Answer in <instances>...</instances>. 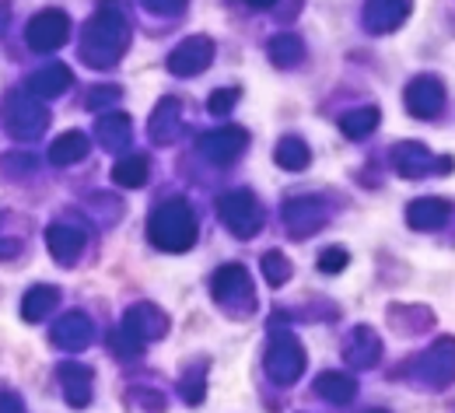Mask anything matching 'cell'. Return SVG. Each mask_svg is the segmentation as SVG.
Returning <instances> with one entry per match:
<instances>
[{
    "instance_id": "cell-35",
    "label": "cell",
    "mask_w": 455,
    "mask_h": 413,
    "mask_svg": "<svg viewBox=\"0 0 455 413\" xmlns=\"http://www.w3.org/2000/svg\"><path fill=\"white\" fill-rule=\"evenodd\" d=\"M238 102V88H218L211 99H207V113L211 116H228Z\"/></svg>"
},
{
    "instance_id": "cell-5",
    "label": "cell",
    "mask_w": 455,
    "mask_h": 413,
    "mask_svg": "<svg viewBox=\"0 0 455 413\" xmlns=\"http://www.w3.org/2000/svg\"><path fill=\"white\" fill-rule=\"evenodd\" d=\"M4 123H7V133L18 137V140H36L46 133L50 126V113L43 106V99H36L32 91H14L4 99Z\"/></svg>"
},
{
    "instance_id": "cell-8",
    "label": "cell",
    "mask_w": 455,
    "mask_h": 413,
    "mask_svg": "<svg viewBox=\"0 0 455 413\" xmlns=\"http://www.w3.org/2000/svg\"><path fill=\"white\" fill-rule=\"evenodd\" d=\"M245 147H249V133H245L242 126H218V130H207V133L196 137L200 158H207V162L218 165V169L235 165Z\"/></svg>"
},
{
    "instance_id": "cell-30",
    "label": "cell",
    "mask_w": 455,
    "mask_h": 413,
    "mask_svg": "<svg viewBox=\"0 0 455 413\" xmlns=\"http://www.w3.org/2000/svg\"><path fill=\"white\" fill-rule=\"evenodd\" d=\"M267 53L270 60L277 63V67H298L301 60H305V43L298 39V36H274L270 39V46H267Z\"/></svg>"
},
{
    "instance_id": "cell-27",
    "label": "cell",
    "mask_w": 455,
    "mask_h": 413,
    "mask_svg": "<svg viewBox=\"0 0 455 413\" xmlns=\"http://www.w3.org/2000/svg\"><path fill=\"white\" fill-rule=\"evenodd\" d=\"M151 179V158L148 155H126L113 165V182L123 189H140Z\"/></svg>"
},
{
    "instance_id": "cell-15",
    "label": "cell",
    "mask_w": 455,
    "mask_h": 413,
    "mask_svg": "<svg viewBox=\"0 0 455 413\" xmlns=\"http://www.w3.org/2000/svg\"><path fill=\"white\" fill-rule=\"evenodd\" d=\"M449 218H452V207L442 196H420L406 207V225L413 232H438L449 225Z\"/></svg>"
},
{
    "instance_id": "cell-1",
    "label": "cell",
    "mask_w": 455,
    "mask_h": 413,
    "mask_svg": "<svg viewBox=\"0 0 455 413\" xmlns=\"http://www.w3.org/2000/svg\"><path fill=\"white\" fill-rule=\"evenodd\" d=\"M126 50H130V21L123 18L119 7H99V14L84 25L81 60L99 70H109L123 60Z\"/></svg>"
},
{
    "instance_id": "cell-34",
    "label": "cell",
    "mask_w": 455,
    "mask_h": 413,
    "mask_svg": "<svg viewBox=\"0 0 455 413\" xmlns=\"http://www.w3.org/2000/svg\"><path fill=\"white\" fill-rule=\"evenodd\" d=\"M347 263H350V252L340 249V245H330V249L319 256V270H323V274H330V277L343 274V270H347Z\"/></svg>"
},
{
    "instance_id": "cell-22",
    "label": "cell",
    "mask_w": 455,
    "mask_h": 413,
    "mask_svg": "<svg viewBox=\"0 0 455 413\" xmlns=\"http://www.w3.org/2000/svg\"><path fill=\"white\" fill-rule=\"evenodd\" d=\"M95 137L106 151H126L133 140V123L126 113H102L99 126H95Z\"/></svg>"
},
{
    "instance_id": "cell-7",
    "label": "cell",
    "mask_w": 455,
    "mask_h": 413,
    "mask_svg": "<svg viewBox=\"0 0 455 413\" xmlns=\"http://www.w3.org/2000/svg\"><path fill=\"white\" fill-rule=\"evenodd\" d=\"M218 218L235 238H252L263 228V207L249 189H231L218 200Z\"/></svg>"
},
{
    "instance_id": "cell-3",
    "label": "cell",
    "mask_w": 455,
    "mask_h": 413,
    "mask_svg": "<svg viewBox=\"0 0 455 413\" xmlns=\"http://www.w3.org/2000/svg\"><path fill=\"white\" fill-rule=\"evenodd\" d=\"M211 295H214V301H218L225 312L238 315V319H245V315L256 312L252 277H249V270H245L242 263H228V266H221V270L211 277Z\"/></svg>"
},
{
    "instance_id": "cell-16",
    "label": "cell",
    "mask_w": 455,
    "mask_h": 413,
    "mask_svg": "<svg viewBox=\"0 0 455 413\" xmlns=\"http://www.w3.org/2000/svg\"><path fill=\"white\" fill-rule=\"evenodd\" d=\"M53 344H57L60 351H84L88 344H92V337H95V326H92V319L84 315V312H67V315H60L57 326H53Z\"/></svg>"
},
{
    "instance_id": "cell-20",
    "label": "cell",
    "mask_w": 455,
    "mask_h": 413,
    "mask_svg": "<svg viewBox=\"0 0 455 413\" xmlns=\"http://www.w3.org/2000/svg\"><path fill=\"white\" fill-rule=\"evenodd\" d=\"M60 389L74 410L92 403V371L84 364H60Z\"/></svg>"
},
{
    "instance_id": "cell-25",
    "label": "cell",
    "mask_w": 455,
    "mask_h": 413,
    "mask_svg": "<svg viewBox=\"0 0 455 413\" xmlns=\"http://www.w3.org/2000/svg\"><path fill=\"white\" fill-rule=\"evenodd\" d=\"M60 305V291L50 284H36L21 298V319L25 322H43L46 315H53Z\"/></svg>"
},
{
    "instance_id": "cell-12",
    "label": "cell",
    "mask_w": 455,
    "mask_h": 413,
    "mask_svg": "<svg viewBox=\"0 0 455 413\" xmlns=\"http://www.w3.org/2000/svg\"><path fill=\"white\" fill-rule=\"evenodd\" d=\"M67 36H70V18L63 11H43L25 28V39L36 53H53L67 43Z\"/></svg>"
},
{
    "instance_id": "cell-37",
    "label": "cell",
    "mask_w": 455,
    "mask_h": 413,
    "mask_svg": "<svg viewBox=\"0 0 455 413\" xmlns=\"http://www.w3.org/2000/svg\"><path fill=\"white\" fill-rule=\"evenodd\" d=\"M182 400H186L189 407H200V403H204V375H200V371H189V375L182 378Z\"/></svg>"
},
{
    "instance_id": "cell-14",
    "label": "cell",
    "mask_w": 455,
    "mask_h": 413,
    "mask_svg": "<svg viewBox=\"0 0 455 413\" xmlns=\"http://www.w3.org/2000/svg\"><path fill=\"white\" fill-rule=\"evenodd\" d=\"M123 326L148 347V344H155V340H162L169 333V315L158 305H151V301H137V305L126 308Z\"/></svg>"
},
{
    "instance_id": "cell-33",
    "label": "cell",
    "mask_w": 455,
    "mask_h": 413,
    "mask_svg": "<svg viewBox=\"0 0 455 413\" xmlns=\"http://www.w3.org/2000/svg\"><path fill=\"white\" fill-rule=\"evenodd\" d=\"M119 88L116 84H99V88H92V95H88V109L92 113H106V109H113L116 102H119Z\"/></svg>"
},
{
    "instance_id": "cell-32",
    "label": "cell",
    "mask_w": 455,
    "mask_h": 413,
    "mask_svg": "<svg viewBox=\"0 0 455 413\" xmlns=\"http://www.w3.org/2000/svg\"><path fill=\"white\" fill-rule=\"evenodd\" d=\"M109 347H113V354L123 357V361H133V357H140V351H144V344H140L123 322L109 333Z\"/></svg>"
},
{
    "instance_id": "cell-36",
    "label": "cell",
    "mask_w": 455,
    "mask_h": 413,
    "mask_svg": "<svg viewBox=\"0 0 455 413\" xmlns=\"http://www.w3.org/2000/svg\"><path fill=\"white\" fill-rule=\"evenodd\" d=\"M151 14H158V18H179V14H186V7H189V0H140Z\"/></svg>"
},
{
    "instance_id": "cell-29",
    "label": "cell",
    "mask_w": 455,
    "mask_h": 413,
    "mask_svg": "<svg viewBox=\"0 0 455 413\" xmlns=\"http://www.w3.org/2000/svg\"><path fill=\"white\" fill-rule=\"evenodd\" d=\"M274 162H277L284 172H305V169L312 165V151H308V144H305L301 137H284V140L277 144V151H274Z\"/></svg>"
},
{
    "instance_id": "cell-18",
    "label": "cell",
    "mask_w": 455,
    "mask_h": 413,
    "mask_svg": "<svg viewBox=\"0 0 455 413\" xmlns=\"http://www.w3.org/2000/svg\"><path fill=\"white\" fill-rule=\"evenodd\" d=\"M379 357H382V340H379V333H375L371 326H357V330L350 333V344L343 347V361H347L350 368L364 371V368H375Z\"/></svg>"
},
{
    "instance_id": "cell-38",
    "label": "cell",
    "mask_w": 455,
    "mask_h": 413,
    "mask_svg": "<svg viewBox=\"0 0 455 413\" xmlns=\"http://www.w3.org/2000/svg\"><path fill=\"white\" fill-rule=\"evenodd\" d=\"M4 410H25V407H21V400H18L14 393H4V396H0V413Z\"/></svg>"
},
{
    "instance_id": "cell-10",
    "label": "cell",
    "mask_w": 455,
    "mask_h": 413,
    "mask_svg": "<svg viewBox=\"0 0 455 413\" xmlns=\"http://www.w3.org/2000/svg\"><path fill=\"white\" fill-rule=\"evenodd\" d=\"M326 221H330V207L319 196H291L284 203V228L291 238L315 235Z\"/></svg>"
},
{
    "instance_id": "cell-6",
    "label": "cell",
    "mask_w": 455,
    "mask_h": 413,
    "mask_svg": "<svg viewBox=\"0 0 455 413\" xmlns=\"http://www.w3.org/2000/svg\"><path fill=\"white\" fill-rule=\"evenodd\" d=\"M410 375H417L420 389H449L455 382V340L442 337L435 347H427L420 357L406 364Z\"/></svg>"
},
{
    "instance_id": "cell-4",
    "label": "cell",
    "mask_w": 455,
    "mask_h": 413,
    "mask_svg": "<svg viewBox=\"0 0 455 413\" xmlns=\"http://www.w3.org/2000/svg\"><path fill=\"white\" fill-rule=\"evenodd\" d=\"M263 371L274 385H294L305 371V347L294 333L277 330L267 344V357H263Z\"/></svg>"
},
{
    "instance_id": "cell-2",
    "label": "cell",
    "mask_w": 455,
    "mask_h": 413,
    "mask_svg": "<svg viewBox=\"0 0 455 413\" xmlns=\"http://www.w3.org/2000/svg\"><path fill=\"white\" fill-rule=\"evenodd\" d=\"M196 232H200L196 228V214H193V207L182 196L158 203L151 221H148V238L162 252H186V249H193L196 245Z\"/></svg>"
},
{
    "instance_id": "cell-11",
    "label": "cell",
    "mask_w": 455,
    "mask_h": 413,
    "mask_svg": "<svg viewBox=\"0 0 455 413\" xmlns=\"http://www.w3.org/2000/svg\"><path fill=\"white\" fill-rule=\"evenodd\" d=\"M403 102H406V113L413 119L442 116V109H445V84L435 74H420V77H413L406 84Z\"/></svg>"
},
{
    "instance_id": "cell-19",
    "label": "cell",
    "mask_w": 455,
    "mask_h": 413,
    "mask_svg": "<svg viewBox=\"0 0 455 413\" xmlns=\"http://www.w3.org/2000/svg\"><path fill=\"white\" fill-rule=\"evenodd\" d=\"M46 245H50V256H53L57 263L70 266V263L84 252L88 235H84L81 228H74V225H50V232H46Z\"/></svg>"
},
{
    "instance_id": "cell-13",
    "label": "cell",
    "mask_w": 455,
    "mask_h": 413,
    "mask_svg": "<svg viewBox=\"0 0 455 413\" xmlns=\"http://www.w3.org/2000/svg\"><path fill=\"white\" fill-rule=\"evenodd\" d=\"M214 63V43L207 36H189L182 39L169 57V70L175 77H196Z\"/></svg>"
},
{
    "instance_id": "cell-28",
    "label": "cell",
    "mask_w": 455,
    "mask_h": 413,
    "mask_svg": "<svg viewBox=\"0 0 455 413\" xmlns=\"http://www.w3.org/2000/svg\"><path fill=\"white\" fill-rule=\"evenodd\" d=\"M379 119H382V113H379L375 106L350 109V113H343L340 116V133L343 137H350V140H364V137H371V133L379 130Z\"/></svg>"
},
{
    "instance_id": "cell-9",
    "label": "cell",
    "mask_w": 455,
    "mask_h": 413,
    "mask_svg": "<svg viewBox=\"0 0 455 413\" xmlns=\"http://www.w3.org/2000/svg\"><path fill=\"white\" fill-rule=\"evenodd\" d=\"M452 165H455L452 158H438L420 140H403V144L393 147V169L403 179H410V182L431 176V172H452Z\"/></svg>"
},
{
    "instance_id": "cell-39",
    "label": "cell",
    "mask_w": 455,
    "mask_h": 413,
    "mask_svg": "<svg viewBox=\"0 0 455 413\" xmlns=\"http://www.w3.org/2000/svg\"><path fill=\"white\" fill-rule=\"evenodd\" d=\"M245 4H249V7H256V11H267V7H274L277 0H245Z\"/></svg>"
},
{
    "instance_id": "cell-23",
    "label": "cell",
    "mask_w": 455,
    "mask_h": 413,
    "mask_svg": "<svg viewBox=\"0 0 455 413\" xmlns=\"http://www.w3.org/2000/svg\"><path fill=\"white\" fill-rule=\"evenodd\" d=\"M179 116H182V106H179V99H162L158 106H155V113L148 119V133H151V140L155 144H172L175 140V133H179Z\"/></svg>"
},
{
    "instance_id": "cell-26",
    "label": "cell",
    "mask_w": 455,
    "mask_h": 413,
    "mask_svg": "<svg viewBox=\"0 0 455 413\" xmlns=\"http://www.w3.org/2000/svg\"><path fill=\"white\" fill-rule=\"evenodd\" d=\"M315 393H319L326 403H333V407H347V403H354V396H357V382H354L350 375H343V371H326V375L315 378Z\"/></svg>"
},
{
    "instance_id": "cell-17",
    "label": "cell",
    "mask_w": 455,
    "mask_h": 413,
    "mask_svg": "<svg viewBox=\"0 0 455 413\" xmlns=\"http://www.w3.org/2000/svg\"><path fill=\"white\" fill-rule=\"evenodd\" d=\"M410 14V0H368L364 4V28L371 36H389Z\"/></svg>"
},
{
    "instance_id": "cell-21",
    "label": "cell",
    "mask_w": 455,
    "mask_h": 413,
    "mask_svg": "<svg viewBox=\"0 0 455 413\" xmlns=\"http://www.w3.org/2000/svg\"><path fill=\"white\" fill-rule=\"evenodd\" d=\"M70 84H74V74H70V67H63V63H50V67H43V70H36V74L28 77V91H32L36 99H57Z\"/></svg>"
},
{
    "instance_id": "cell-24",
    "label": "cell",
    "mask_w": 455,
    "mask_h": 413,
    "mask_svg": "<svg viewBox=\"0 0 455 413\" xmlns=\"http://www.w3.org/2000/svg\"><path fill=\"white\" fill-rule=\"evenodd\" d=\"M88 151H92L88 137H84L81 130H67L63 137L53 140V147H50V162H53L57 169H67V165L84 162V158H88Z\"/></svg>"
},
{
    "instance_id": "cell-31",
    "label": "cell",
    "mask_w": 455,
    "mask_h": 413,
    "mask_svg": "<svg viewBox=\"0 0 455 413\" xmlns=\"http://www.w3.org/2000/svg\"><path fill=\"white\" fill-rule=\"evenodd\" d=\"M259 270H263V277H267L270 288H281V284L291 281V263H287L284 252H277V249L259 259Z\"/></svg>"
}]
</instances>
